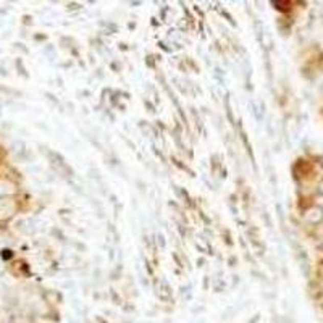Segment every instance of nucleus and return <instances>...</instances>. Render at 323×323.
<instances>
[{
    "label": "nucleus",
    "mask_w": 323,
    "mask_h": 323,
    "mask_svg": "<svg viewBox=\"0 0 323 323\" xmlns=\"http://www.w3.org/2000/svg\"><path fill=\"white\" fill-rule=\"evenodd\" d=\"M160 286H161V291H158V292H157V296H158L160 299H164V301H168V299H170V296H171L168 285H167L165 281H160Z\"/></svg>",
    "instance_id": "nucleus-1"
}]
</instances>
